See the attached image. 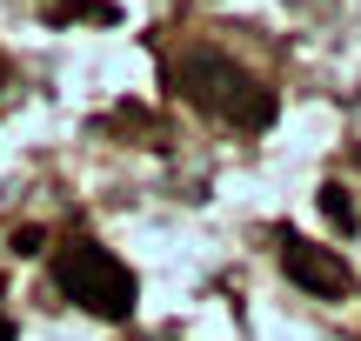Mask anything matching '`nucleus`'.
<instances>
[{
    "label": "nucleus",
    "instance_id": "nucleus-2",
    "mask_svg": "<svg viewBox=\"0 0 361 341\" xmlns=\"http://www.w3.org/2000/svg\"><path fill=\"white\" fill-rule=\"evenodd\" d=\"M180 80H188V94L201 107H221V114H234L241 128H261V120L274 114V101L234 61H221V54H188V61H180Z\"/></svg>",
    "mask_w": 361,
    "mask_h": 341
},
{
    "label": "nucleus",
    "instance_id": "nucleus-3",
    "mask_svg": "<svg viewBox=\"0 0 361 341\" xmlns=\"http://www.w3.org/2000/svg\"><path fill=\"white\" fill-rule=\"evenodd\" d=\"M288 275H295L301 288L328 294V302H341V294H348V268H341L335 254H322V248H288Z\"/></svg>",
    "mask_w": 361,
    "mask_h": 341
},
{
    "label": "nucleus",
    "instance_id": "nucleus-1",
    "mask_svg": "<svg viewBox=\"0 0 361 341\" xmlns=\"http://www.w3.org/2000/svg\"><path fill=\"white\" fill-rule=\"evenodd\" d=\"M54 281H61L67 302H80L101 321H128L134 315V275L107 248H94V241H67V248L54 254Z\"/></svg>",
    "mask_w": 361,
    "mask_h": 341
},
{
    "label": "nucleus",
    "instance_id": "nucleus-4",
    "mask_svg": "<svg viewBox=\"0 0 361 341\" xmlns=\"http://www.w3.org/2000/svg\"><path fill=\"white\" fill-rule=\"evenodd\" d=\"M322 208L335 228H355V208H348V187H322Z\"/></svg>",
    "mask_w": 361,
    "mask_h": 341
}]
</instances>
